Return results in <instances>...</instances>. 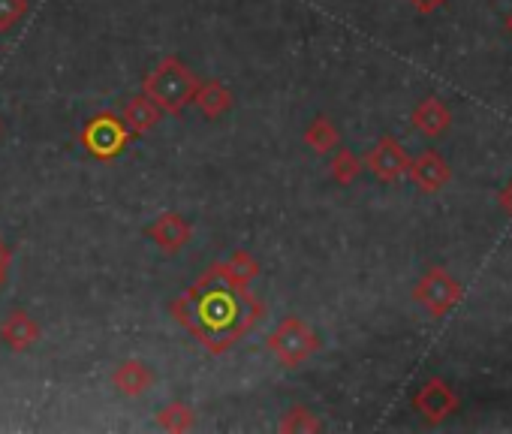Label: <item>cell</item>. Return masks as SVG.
<instances>
[{
    "label": "cell",
    "mask_w": 512,
    "mask_h": 434,
    "mask_svg": "<svg viewBox=\"0 0 512 434\" xmlns=\"http://www.w3.org/2000/svg\"><path fill=\"white\" fill-rule=\"evenodd\" d=\"M172 320L184 326L208 353H229L244 335H250L266 317L263 299L250 290H232L220 284H193L172 302Z\"/></svg>",
    "instance_id": "6da1fadb"
},
{
    "label": "cell",
    "mask_w": 512,
    "mask_h": 434,
    "mask_svg": "<svg viewBox=\"0 0 512 434\" xmlns=\"http://www.w3.org/2000/svg\"><path fill=\"white\" fill-rule=\"evenodd\" d=\"M199 76L175 55H166L145 79H142V94L151 97L160 112L166 115H181L196 94Z\"/></svg>",
    "instance_id": "7a4b0ae2"
},
{
    "label": "cell",
    "mask_w": 512,
    "mask_h": 434,
    "mask_svg": "<svg viewBox=\"0 0 512 434\" xmlns=\"http://www.w3.org/2000/svg\"><path fill=\"white\" fill-rule=\"evenodd\" d=\"M266 347L284 368H299L323 347V341L302 317H284L269 335Z\"/></svg>",
    "instance_id": "3957f363"
},
{
    "label": "cell",
    "mask_w": 512,
    "mask_h": 434,
    "mask_svg": "<svg viewBox=\"0 0 512 434\" xmlns=\"http://www.w3.org/2000/svg\"><path fill=\"white\" fill-rule=\"evenodd\" d=\"M79 142L82 148L94 157V160H115L124 154V148L130 145V130L124 124V118H118L115 112H100L94 118H88L79 130Z\"/></svg>",
    "instance_id": "277c9868"
},
{
    "label": "cell",
    "mask_w": 512,
    "mask_h": 434,
    "mask_svg": "<svg viewBox=\"0 0 512 434\" xmlns=\"http://www.w3.org/2000/svg\"><path fill=\"white\" fill-rule=\"evenodd\" d=\"M413 296H416V302H419L431 317H446V314L461 302L464 290H461V284H458L446 269L431 266V269L419 278Z\"/></svg>",
    "instance_id": "5b68a950"
},
{
    "label": "cell",
    "mask_w": 512,
    "mask_h": 434,
    "mask_svg": "<svg viewBox=\"0 0 512 434\" xmlns=\"http://www.w3.org/2000/svg\"><path fill=\"white\" fill-rule=\"evenodd\" d=\"M263 266L250 251H232L226 260L211 263L202 275L199 284H220V287H232V290H250V284L260 278Z\"/></svg>",
    "instance_id": "8992f818"
},
{
    "label": "cell",
    "mask_w": 512,
    "mask_h": 434,
    "mask_svg": "<svg viewBox=\"0 0 512 434\" xmlns=\"http://www.w3.org/2000/svg\"><path fill=\"white\" fill-rule=\"evenodd\" d=\"M365 166L368 172L383 181V184H392L398 181L401 175H407V166H410V154L404 151V145L395 139V136H380L374 142V148L365 154Z\"/></svg>",
    "instance_id": "52a82bcc"
},
{
    "label": "cell",
    "mask_w": 512,
    "mask_h": 434,
    "mask_svg": "<svg viewBox=\"0 0 512 434\" xmlns=\"http://www.w3.org/2000/svg\"><path fill=\"white\" fill-rule=\"evenodd\" d=\"M413 407H416V413H419L425 422L437 425V422L449 419V416L458 410V395H455V389H452L446 380L431 377V380H425V383L416 389Z\"/></svg>",
    "instance_id": "ba28073f"
},
{
    "label": "cell",
    "mask_w": 512,
    "mask_h": 434,
    "mask_svg": "<svg viewBox=\"0 0 512 434\" xmlns=\"http://www.w3.org/2000/svg\"><path fill=\"white\" fill-rule=\"evenodd\" d=\"M145 236L163 251V254H181L187 245H190V224H187V217L178 214V211H163L160 217H154V221L145 227Z\"/></svg>",
    "instance_id": "9c48e42d"
},
{
    "label": "cell",
    "mask_w": 512,
    "mask_h": 434,
    "mask_svg": "<svg viewBox=\"0 0 512 434\" xmlns=\"http://www.w3.org/2000/svg\"><path fill=\"white\" fill-rule=\"evenodd\" d=\"M43 338V329L37 323V317H31L22 308H13L4 323H0V341L4 347H10L13 353H28L31 347H37V341Z\"/></svg>",
    "instance_id": "30bf717a"
},
{
    "label": "cell",
    "mask_w": 512,
    "mask_h": 434,
    "mask_svg": "<svg viewBox=\"0 0 512 434\" xmlns=\"http://www.w3.org/2000/svg\"><path fill=\"white\" fill-rule=\"evenodd\" d=\"M407 175H410V181H413L422 193H437V190H443V187L452 181L449 163H446L437 151H431V148L422 151L416 160H410Z\"/></svg>",
    "instance_id": "8fae6325"
},
{
    "label": "cell",
    "mask_w": 512,
    "mask_h": 434,
    "mask_svg": "<svg viewBox=\"0 0 512 434\" xmlns=\"http://www.w3.org/2000/svg\"><path fill=\"white\" fill-rule=\"evenodd\" d=\"M112 386L127 398H139L154 386V371L142 359H124L112 371Z\"/></svg>",
    "instance_id": "7c38bea8"
},
{
    "label": "cell",
    "mask_w": 512,
    "mask_h": 434,
    "mask_svg": "<svg viewBox=\"0 0 512 434\" xmlns=\"http://www.w3.org/2000/svg\"><path fill=\"white\" fill-rule=\"evenodd\" d=\"M410 121H413V127H416L422 136L437 139V136H443V133L452 127V112L443 106V100H437V97H425V100L413 109Z\"/></svg>",
    "instance_id": "4fadbf2b"
},
{
    "label": "cell",
    "mask_w": 512,
    "mask_h": 434,
    "mask_svg": "<svg viewBox=\"0 0 512 434\" xmlns=\"http://www.w3.org/2000/svg\"><path fill=\"white\" fill-rule=\"evenodd\" d=\"M193 103H196V109H199L208 121H217L220 115H226V112L235 106V97H232V91H229L223 82L205 79V82L196 85Z\"/></svg>",
    "instance_id": "5bb4252c"
},
{
    "label": "cell",
    "mask_w": 512,
    "mask_h": 434,
    "mask_svg": "<svg viewBox=\"0 0 512 434\" xmlns=\"http://www.w3.org/2000/svg\"><path fill=\"white\" fill-rule=\"evenodd\" d=\"M160 118H163L160 106L145 94H136L124 103V124H127L130 136H145L148 130H154L160 124Z\"/></svg>",
    "instance_id": "9a60e30c"
},
{
    "label": "cell",
    "mask_w": 512,
    "mask_h": 434,
    "mask_svg": "<svg viewBox=\"0 0 512 434\" xmlns=\"http://www.w3.org/2000/svg\"><path fill=\"white\" fill-rule=\"evenodd\" d=\"M305 145H308L314 154H332V151L341 145V133H338V127L332 124V118L317 115V118L305 127Z\"/></svg>",
    "instance_id": "2e32d148"
},
{
    "label": "cell",
    "mask_w": 512,
    "mask_h": 434,
    "mask_svg": "<svg viewBox=\"0 0 512 434\" xmlns=\"http://www.w3.org/2000/svg\"><path fill=\"white\" fill-rule=\"evenodd\" d=\"M157 425L163 431H172V434L190 431L196 425V410L187 401H172V404L157 410Z\"/></svg>",
    "instance_id": "e0dca14e"
},
{
    "label": "cell",
    "mask_w": 512,
    "mask_h": 434,
    "mask_svg": "<svg viewBox=\"0 0 512 434\" xmlns=\"http://www.w3.org/2000/svg\"><path fill=\"white\" fill-rule=\"evenodd\" d=\"M329 172H332V181H335V184L347 187V184H353V181L359 178V172H362V160H359L350 148H341V145H338V148L332 151Z\"/></svg>",
    "instance_id": "ac0fdd59"
},
{
    "label": "cell",
    "mask_w": 512,
    "mask_h": 434,
    "mask_svg": "<svg viewBox=\"0 0 512 434\" xmlns=\"http://www.w3.org/2000/svg\"><path fill=\"white\" fill-rule=\"evenodd\" d=\"M278 428H281V431H287V434H290V431H293V434H296V431H320V428H323V422H320V419H317V413H311L305 404H293V407L281 416Z\"/></svg>",
    "instance_id": "d6986e66"
},
{
    "label": "cell",
    "mask_w": 512,
    "mask_h": 434,
    "mask_svg": "<svg viewBox=\"0 0 512 434\" xmlns=\"http://www.w3.org/2000/svg\"><path fill=\"white\" fill-rule=\"evenodd\" d=\"M28 0H0V34L13 31L28 16Z\"/></svg>",
    "instance_id": "ffe728a7"
},
{
    "label": "cell",
    "mask_w": 512,
    "mask_h": 434,
    "mask_svg": "<svg viewBox=\"0 0 512 434\" xmlns=\"http://www.w3.org/2000/svg\"><path fill=\"white\" fill-rule=\"evenodd\" d=\"M10 263H13V254H10L7 242L0 239V287L7 284V275H10Z\"/></svg>",
    "instance_id": "44dd1931"
},
{
    "label": "cell",
    "mask_w": 512,
    "mask_h": 434,
    "mask_svg": "<svg viewBox=\"0 0 512 434\" xmlns=\"http://www.w3.org/2000/svg\"><path fill=\"white\" fill-rule=\"evenodd\" d=\"M410 4H413V10H416V13L431 16V13H437V10L446 4V0H410Z\"/></svg>",
    "instance_id": "7402d4cb"
},
{
    "label": "cell",
    "mask_w": 512,
    "mask_h": 434,
    "mask_svg": "<svg viewBox=\"0 0 512 434\" xmlns=\"http://www.w3.org/2000/svg\"><path fill=\"white\" fill-rule=\"evenodd\" d=\"M500 205H503V208H506V211L512 214V181H509V184H506V187L500 190Z\"/></svg>",
    "instance_id": "603a6c76"
},
{
    "label": "cell",
    "mask_w": 512,
    "mask_h": 434,
    "mask_svg": "<svg viewBox=\"0 0 512 434\" xmlns=\"http://www.w3.org/2000/svg\"><path fill=\"white\" fill-rule=\"evenodd\" d=\"M506 31H509V37H512V13L506 16Z\"/></svg>",
    "instance_id": "cb8c5ba5"
},
{
    "label": "cell",
    "mask_w": 512,
    "mask_h": 434,
    "mask_svg": "<svg viewBox=\"0 0 512 434\" xmlns=\"http://www.w3.org/2000/svg\"><path fill=\"white\" fill-rule=\"evenodd\" d=\"M4 130H7V124H4V118H0V139H4Z\"/></svg>",
    "instance_id": "d4e9b609"
}]
</instances>
